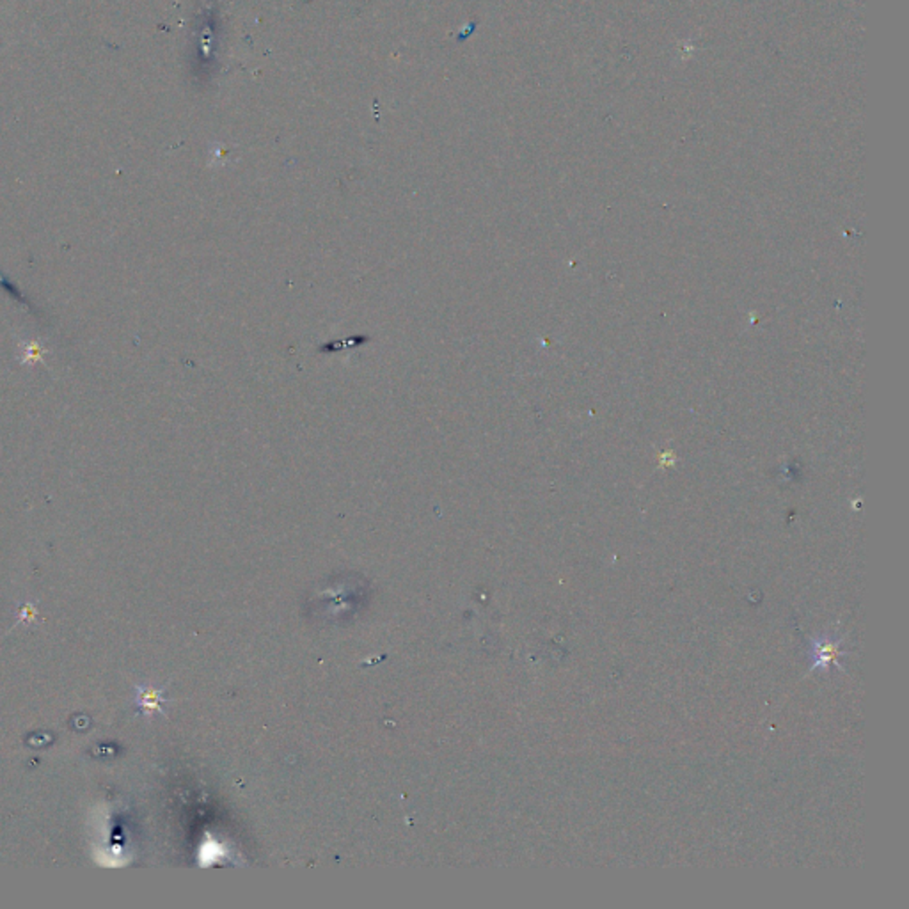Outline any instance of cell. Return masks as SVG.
I'll use <instances>...</instances> for the list:
<instances>
[{
	"label": "cell",
	"mask_w": 909,
	"mask_h": 909,
	"mask_svg": "<svg viewBox=\"0 0 909 909\" xmlns=\"http://www.w3.org/2000/svg\"><path fill=\"white\" fill-rule=\"evenodd\" d=\"M133 707L139 714L146 716L149 718L155 712H162L163 709L162 704L163 702H168V698L163 696V688H152V686H135L133 689Z\"/></svg>",
	"instance_id": "6da1fadb"
},
{
	"label": "cell",
	"mask_w": 909,
	"mask_h": 909,
	"mask_svg": "<svg viewBox=\"0 0 909 909\" xmlns=\"http://www.w3.org/2000/svg\"><path fill=\"white\" fill-rule=\"evenodd\" d=\"M813 653H815L817 666H829L840 656L838 643L829 642V640H820V642L815 643Z\"/></svg>",
	"instance_id": "7a4b0ae2"
},
{
	"label": "cell",
	"mask_w": 909,
	"mask_h": 909,
	"mask_svg": "<svg viewBox=\"0 0 909 909\" xmlns=\"http://www.w3.org/2000/svg\"><path fill=\"white\" fill-rule=\"evenodd\" d=\"M20 348H22V362L24 364H32L34 361H39L41 359V354H43V348L38 345L36 341H24L20 343Z\"/></svg>",
	"instance_id": "3957f363"
}]
</instances>
